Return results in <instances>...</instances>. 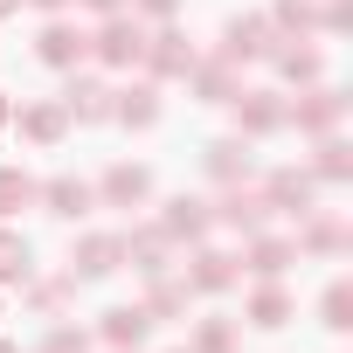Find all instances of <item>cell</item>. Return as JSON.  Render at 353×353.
Masks as SVG:
<instances>
[{
    "label": "cell",
    "mask_w": 353,
    "mask_h": 353,
    "mask_svg": "<svg viewBox=\"0 0 353 353\" xmlns=\"http://www.w3.org/2000/svg\"><path fill=\"white\" fill-rule=\"evenodd\" d=\"M35 56H42L49 70H77V63L90 56V35H83V28H70V21H49V28H42V42H35Z\"/></svg>",
    "instance_id": "6da1fadb"
},
{
    "label": "cell",
    "mask_w": 353,
    "mask_h": 353,
    "mask_svg": "<svg viewBox=\"0 0 353 353\" xmlns=\"http://www.w3.org/2000/svg\"><path fill=\"white\" fill-rule=\"evenodd\" d=\"M90 42H97V56H104V63H118V70L145 56V35H139V21H118V14H111V21H104Z\"/></svg>",
    "instance_id": "7a4b0ae2"
},
{
    "label": "cell",
    "mask_w": 353,
    "mask_h": 353,
    "mask_svg": "<svg viewBox=\"0 0 353 353\" xmlns=\"http://www.w3.org/2000/svg\"><path fill=\"white\" fill-rule=\"evenodd\" d=\"M63 111H70V118H83V125H97V118H111V90H104L97 77H70Z\"/></svg>",
    "instance_id": "3957f363"
},
{
    "label": "cell",
    "mask_w": 353,
    "mask_h": 353,
    "mask_svg": "<svg viewBox=\"0 0 353 353\" xmlns=\"http://www.w3.org/2000/svg\"><path fill=\"white\" fill-rule=\"evenodd\" d=\"M145 332H152V312H145V305H118V312H104V339H111V346H139Z\"/></svg>",
    "instance_id": "277c9868"
},
{
    "label": "cell",
    "mask_w": 353,
    "mask_h": 353,
    "mask_svg": "<svg viewBox=\"0 0 353 353\" xmlns=\"http://www.w3.org/2000/svg\"><path fill=\"white\" fill-rule=\"evenodd\" d=\"M145 194H152V173H145V166H111V173H104V201L132 208V201H145Z\"/></svg>",
    "instance_id": "5b68a950"
},
{
    "label": "cell",
    "mask_w": 353,
    "mask_h": 353,
    "mask_svg": "<svg viewBox=\"0 0 353 353\" xmlns=\"http://www.w3.org/2000/svg\"><path fill=\"white\" fill-rule=\"evenodd\" d=\"M42 201H49V215H63V222H83L97 194H90L83 181H49V194H42Z\"/></svg>",
    "instance_id": "8992f818"
},
{
    "label": "cell",
    "mask_w": 353,
    "mask_h": 353,
    "mask_svg": "<svg viewBox=\"0 0 353 353\" xmlns=\"http://www.w3.org/2000/svg\"><path fill=\"white\" fill-rule=\"evenodd\" d=\"M118 256H125V243H118V236H90V243L77 250V277H111V270H118Z\"/></svg>",
    "instance_id": "52a82bcc"
},
{
    "label": "cell",
    "mask_w": 353,
    "mask_h": 353,
    "mask_svg": "<svg viewBox=\"0 0 353 353\" xmlns=\"http://www.w3.org/2000/svg\"><path fill=\"white\" fill-rule=\"evenodd\" d=\"M270 208H284V215H305L312 208V181H305V173H270Z\"/></svg>",
    "instance_id": "ba28073f"
},
{
    "label": "cell",
    "mask_w": 353,
    "mask_h": 353,
    "mask_svg": "<svg viewBox=\"0 0 353 353\" xmlns=\"http://www.w3.org/2000/svg\"><path fill=\"white\" fill-rule=\"evenodd\" d=\"M63 118H70L63 104H28V111H21V139H35V145H56V139H63Z\"/></svg>",
    "instance_id": "9c48e42d"
},
{
    "label": "cell",
    "mask_w": 353,
    "mask_h": 353,
    "mask_svg": "<svg viewBox=\"0 0 353 353\" xmlns=\"http://www.w3.org/2000/svg\"><path fill=\"white\" fill-rule=\"evenodd\" d=\"M145 63H152L159 77H188V70H194V49H188L181 35H159V42L145 49Z\"/></svg>",
    "instance_id": "30bf717a"
},
{
    "label": "cell",
    "mask_w": 353,
    "mask_h": 353,
    "mask_svg": "<svg viewBox=\"0 0 353 353\" xmlns=\"http://www.w3.org/2000/svg\"><path fill=\"white\" fill-rule=\"evenodd\" d=\"M125 256H132L145 277H159V270H166V229H145V236H132V243H125Z\"/></svg>",
    "instance_id": "8fae6325"
},
{
    "label": "cell",
    "mask_w": 353,
    "mask_h": 353,
    "mask_svg": "<svg viewBox=\"0 0 353 353\" xmlns=\"http://www.w3.org/2000/svg\"><path fill=\"white\" fill-rule=\"evenodd\" d=\"M188 277H194V291H222V284H236V263H229L222 250H201Z\"/></svg>",
    "instance_id": "7c38bea8"
},
{
    "label": "cell",
    "mask_w": 353,
    "mask_h": 353,
    "mask_svg": "<svg viewBox=\"0 0 353 353\" xmlns=\"http://www.w3.org/2000/svg\"><path fill=\"white\" fill-rule=\"evenodd\" d=\"M28 277V236L0 229V284H21Z\"/></svg>",
    "instance_id": "4fadbf2b"
},
{
    "label": "cell",
    "mask_w": 353,
    "mask_h": 353,
    "mask_svg": "<svg viewBox=\"0 0 353 353\" xmlns=\"http://www.w3.org/2000/svg\"><path fill=\"white\" fill-rule=\"evenodd\" d=\"M208 173H215V181H243V173H250V145L222 139V145L208 152Z\"/></svg>",
    "instance_id": "5bb4252c"
},
{
    "label": "cell",
    "mask_w": 353,
    "mask_h": 353,
    "mask_svg": "<svg viewBox=\"0 0 353 353\" xmlns=\"http://www.w3.org/2000/svg\"><path fill=\"white\" fill-rule=\"evenodd\" d=\"M35 201V181L21 166H0V215H14V208H28Z\"/></svg>",
    "instance_id": "9a60e30c"
},
{
    "label": "cell",
    "mask_w": 353,
    "mask_h": 353,
    "mask_svg": "<svg viewBox=\"0 0 353 353\" xmlns=\"http://www.w3.org/2000/svg\"><path fill=\"white\" fill-rule=\"evenodd\" d=\"M243 125H250V132H270V125H284V104H277L270 90H250V97H243Z\"/></svg>",
    "instance_id": "2e32d148"
},
{
    "label": "cell",
    "mask_w": 353,
    "mask_h": 353,
    "mask_svg": "<svg viewBox=\"0 0 353 353\" xmlns=\"http://www.w3.org/2000/svg\"><path fill=\"white\" fill-rule=\"evenodd\" d=\"M111 111H118V118H125V125H152V118H159V97H152V90H145V83H139V90H125V97H118V104H111Z\"/></svg>",
    "instance_id": "e0dca14e"
},
{
    "label": "cell",
    "mask_w": 353,
    "mask_h": 353,
    "mask_svg": "<svg viewBox=\"0 0 353 353\" xmlns=\"http://www.w3.org/2000/svg\"><path fill=\"white\" fill-rule=\"evenodd\" d=\"M291 118H298V125H305V132H325V125H332V118H339V97H332V90H312V104H298V111H291Z\"/></svg>",
    "instance_id": "ac0fdd59"
},
{
    "label": "cell",
    "mask_w": 353,
    "mask_h": 353,
    "mask_svg": "<svg viewBox=\"0 0 353 353\" xmlns=\"http://www.w3.org/2000/svg\"><path fill=\"white\" fill-rule=\"evenodd\" d=\"M263 208H270V201H256V194L236 188V194L222 201V222H236V229H263Z\"/></svg>",
    "instance_id": "d6986e66"
},
{
    "label": "cell",
    "mask_w": 353,
    "mask_h": 353,
    "mask_svg": "<svg viewBox=\"0 0 353 353\" xmlns=\"http://www.w3.org/2000/svg\"><path fill=\"white\" fill-rule=\"evenodd\" d=\"M201 229H208V208L201 201H173L166 208V236H201Z\"/></svg>",
    "instance_id": "ffe728a7"
},
{
    "label": "cell",
    "mask_w": 353,
    "mask_h": 353,
    "mask_svg": "<svg viewBox=\"0 0 353 353\" xmlns=\"http://www.w3.org/2000/svg\"><path fill=\"white\" fill-rule=\"evenodd\" d=\"M284 312H291V298L270 284V291H256L250 298V325H284Z\"/></svg>",
    "instance_id": "44dd1931"
},
{
    "label": "cell",
    "mask_w": 353,
    "mask_h": 353,
    "mask_svg": "<svg viewBox=\"0 0 353 353\" xmlns=\"http://www.w3.org/2000/svg\"><path fill=\"white\" fill-rule=\"evenodd\" d=\"M284 263H291V243H256V250H250V270H256V277H277Z\"/></svg>",
    "instance_id": "7402d4cb"
},
{
    "label": "cell",
    "mask_w": 353,
    "mask_h": 353,
    "mask_svg": "<svg viewBox=\"0 0 353 353\" xmlns=\"http://www.w3.org/2000/svg\"><path fill=\"white\" fill-rule=\"evenodd\" d=\"M346 312H353V298H346V284H332V291H325V325H332V332H346V325H353Z\"/></svg>",
    "instance_id": "603a6c76"
},
{
    "label": "cell",
    "mask_w": 353,
    "mask_h": 353,
    "mask_svg": "<svg viewBox=\"0 0 353 353\" xmlns=\"http://www.w3.org/2000/svg\"><path fill=\"white\" fill-rule=\"evenodd\" d=\"M319 173H325V181H346V145H339V139L319 145Z\"/></svg>",
    "instance_id": "cb8c5ba5"
},
{
    "label": "cell",
    "mask_w": 353,
    "mask_h": 353,
    "mask_svg": "<svg viewBox=\"0 0 353 353\" xmlns=\"http://www.w3.org/2000/svg\"><path fill=\"white\" fill-rule=\"evenodd\" d=\"M277 63H284V77H319V56L312 49H284Z\"/></svg>",
    "instance_id": "d4e9b609"
},
{
    "label": "cell",
    "mask_w": 353,
    "mask_h": 353,
    "mask_svg": "<svg viewBox=\"0 0 353 353\" xmlns=\"http://www.w3.org/2000/svg\"><path fill=\"white\" fill-rule=\"evenodd\" d=\"M42 353H90V339L63 325V332H49V339H42Z\"/></svg>",
    "instance_id": "484cf974"
},
{
    "label": "cell",
    "mask_w": 353,
    "mask_h": 353,
    "mask_svg": "<svg viewBox=\"0 0 353 353\" xmlns=\"http://www.w3.org/2000/svg\"><path fill=\"white\" fill-rule=\"evenodd\" d=\"M201 97H208V104H222V97H229V70H222V63H215V70H201Z\"/></svg>",
    "instance_id": "4316f807"
},
{
    "label": "cell",
    "mask_w": 353,
    "mask_h": 353,
    "mask_svg": "<svg viewBox=\"0 0 353 353\" xmlns=\"http://www.w3.org/2000/svg\"><path fill=\"white\" fill-rule=\"evenodd\" d=\"M305 250H339V222H319V229H305Z\"/></svg>",
    "instance_id": "83f0119b"
},
{
    "label": "cell",
    "mask_w": 353,
    "mask_h": 353,
    "mask_svg": "<svg viewBox=\"0 0 353 353\" xmlns=\"http://www.w3.org/2000/svg\"><path fill=\"white\" fill-rule=\"evenodd\" d=\"M277 21H284V28H305V21H312V8H305V0H284Z\"/></svg>",
    "instance_id": "f1b7e54d"
},
{
    "label": "cell",
    "mask_w": 353,
    "mask_h": 353,
    "mask_svg": "<svg viewBox=\"0 0 353 353\" xmlns=\"http://www.w3.org/2000/svg\"><path fill=\"white\" fill-rule=\"evenodd\" d=\"M201 353H229V325H201Z\"/></svg>",
    "instance_id": "f546056e"
},
{
    "label": "cell",
    "mask_w": 353,
    "mask_h": 353,
    "mask_svg": "<svg viewBox=\"0 0 353 353\" xmlns=\"http://www.w3.org/2000/svg\"><path fill=\"white\" fill-rule=\"evenodd\" d=\"M139 8H145V14H173V8H181V0H139Z\"/></svg>",
    "instance_id": "4dcf8cb0"
},
{
    "label": "cell",
    "mask_w": 353,
    "mask_h": 353,
    "mask_svg": "<svg viewBox=\"0 0 353 353\" xmlns=\"http://www.w3.org/2000/svg\"><path fill=\"white\" fill-rule=\"evenodd\" d=\"M83 8H97V14H118V8H125V0H83Z\"/></svg>",
    "instance_id": "1f68e13d"
},
{
    "label": "cell",
    "mask_w": 353,
    "mask_h": 353,
    "mask_svg": "<svg viewBox=\"0 0 353 353\" xmlns=\"http://www.w3.org/2000/svg\"><path fill=\"white\" fill-rule=\"evenodd\" d=\"M14 8H21V0H0V21H8V14H14Z\"/></svg>",
    "instance_id": "d6a6232c"
},
{
    "label": "cell",
    "mask_w": 353,
    "mask_h": 353,
    "mask_svg": "<svg viewBox=\"0 0 353 353\" xmlns=\"http://www.w3.org/2000/svg\"><path fill=\"white\" fill-rule=\"evenodd\" d=\"M35 8H70V0H35Z\"/></svg>",
    "instance_id": "836d02e7"
},
{
    "label": "cell",
    "mask_w": 353,
    "mask_h": 353,
    "mask_svg": "<svg viewBox=\"0 0 353 353\" xmlns=\"http://www.w3.org/2000/svg\"><path fill=\"white\" fill-rule=\"evenodd\" d=\"M0 125H8V97H0Z\"/></svg>",
    "instance_id": "e575fe53"
},
{
    "label": "cell",
    "mask_w": 353,
    "mask_h": 353,
    "mask_svg": "<svg viewBox=\"0 0 353 353\" xmlns=\"http://www.w3.org/2000/svg\"><path fill=\"white\" fill-rule=\"evenodd\" d=\"M0 353H21V346H8V339H0Z\"/></svg>",
    "instance_id": "d590c367"
}]
</instances>
